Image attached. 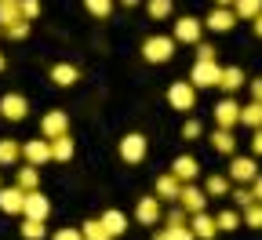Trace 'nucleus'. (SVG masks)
<instances>
[{"label":"nucleus","mask_w":262,"mask_h":240,"mask_svg":"<svg viewBox=\"0 0 262 240\" xmlns=\"http://www.w3.org/2000/svg\"><path fill=\"white\" fill-rule=\"evenodd\" d=\"M142 58L153 62V66L171 62V58H175V40H171V37H149V40L142 44Z\"/></svg>","instance_id":"1"},{"label":"nucleus","mask_w":262,"mask_h":240,"mask_svg":"<svg viewBox=\"0 0 262 240\" xmlns=\"http://www.w3.org/2000/svg\"><path fill=\"white\" fill-rule=\"evenodd\" d=\"M153 240H196V236H193V233H189V226H186V211H182V208H175V211L168 215V226L157 229V233H153Z\"/></svg>","instance_id":"2"},{"label":"nucleus","mask_w":262,"mask_h":240,"mask_svg":"<svg viewBox=\"0 0 262 240\" xmlns=\"http://www.w3.org/2000/svg\"><path fill=\"white\" fill-rule=\"evenodd\" d=\"M146 153H149L146 135L131 131V135H124V139H120V160H124V164H142V160H146Z\"/></svg>","instance_id":"3"},{"label":"nucleus","mask_w":262,"mask_h":240,"mask_svg":"<svg viewBox=\"0 0 262 240\" xmlns=\"http://www.w3.org/2000/svg\"><path fill=\"white\" fill-rule=\"evenodd\" d=\"M208 200H211V197H208L204 189H196L193 182H182V189H179V200H175V204H179L186 215H196V211H204V208H208Z\"/></svg>","instance_id":"4"},{"label":"nucleus","mask_w":262,"mask_h":240,"mask_svg":"<svg viewBox=\"0 0 262 240\" xmlns=\"http://www.w3.org/2000/svg\"><path fill=\"white\" fill-rule=\"evenodd\" d=\"M168 102H171L179 113H193V106H196V88H193L189 80H175V84L168 88Z\"/></svg>","instance_id":"5"},{"label":"nucleus","mask_w":262,"mask_h":240,"mask_svg":"<svg viewBox=\"0 0 262 240\" xmlns=\"http://www.w3.org/2000/svg\"><path fill=\"white\" fill-rule=\"evenodd\" d=\"M255 175H258L255 157H237V153H233V160H229V182H237V186H251V182H255Z\"/></svg>","instance_id":"6"},{"label":"nucleus","mask_w":262,"mask_h":240,"mask_svg":"<svg viewBox=\"0 0 262 240\" xmlns=\"http://www.w3.org/2000/svg\"><path fill=\"white\" fill-rule=\"evenodd\" d=\"M219 70H222V66L211 58V62H201V58H196L193 62V70H189V84L193 88H215L219 84Z\"/></svg>","instance_id":"7"},{"label":"nucleus","mask_w":262,"mask_h":240,"mask_svg":"<svg viewBox=\"0 0 262 240\" xmlns=\"http://www.w3.org/2000/svg\"><path fill=\"white\" fill-rule=\"evenodd\" d=\"M201 33H204V22H201V18H193V15H186V18L175 22L171 40H175V44H196V40H201Z\"/></svg>","instance_id":"8"},{"label":"nucleus","mask_w":262,"mask_h":240,"mask_svg":"<svg viewBox=\"0 0 262 240\" xmlns=\"http://www.w3.org/2000/svg\"><path fill=\"white\" fill-rule=\"evenodd\" d=\"M22 215H26V219H40V222H48V215H51V200H48L40 189H29L26 200H22Z\"/></svg>","instance_id":"9"},{"label":"nucleus","mask_w":262,"mask_h":240,"mask_svg":"<svg viewBox=\"0 0 262 240\" xmlns=\"http://www.w3.org/2000/svg\"><path fill=\"white\" fill-rule=\"evenodd\" d=\"M26 113H29V102H26V95H18V91H8L4 98H0V117L4 120H26Z\"/></svg>","instance_id":"10"},{"label":"nucleus","mask_w":262,"mask_h":240,"mask_svg":"<svg viewBox=\"0 0 262 240\" xmlns=\"http://www.w3.org/2000/svg\"><path fill=\"white\" fill-rule=\"evenodd\" d=\"M22 160L26 164H48L51 160V142L44 139V135H40V139H29V142H22Z\"/></svg>","instance_id":"11"},{"label":"nucleus","mask_w":262,"mask_h":240,"mask_svg":"<svg viewBox=\"0 0 262 240\" xmlns=\"http://www.w3.org/2000/svg\"><path fill=\"white\" fill-rule=\"evenodd\" d=\"M66 131H70V113H62V110L44 113V120H40V135H44V139H58V135H66Z\"/></svg>","instance_id":"12"},{"label":"nucleus","mask_w":262,"mask_h":240,"mask_svg":"<svg viewBox=\"0 0 262 240\" xmlns=\"http://www.w3.org/2000/svg\"><path fill=\"white\" fill-rule=\"evenodd\" d=\"M135 222H139V226H157V222H160V200H157V197H139V204H135Z\"/></svg>","instance_id":"13"},{"label":"nucleus","mask_w":262,"mask_h":240,"mask_svg":"<svg viewBox=\"0 0 262 240\" xmlns=\"http://www.w3.org/2000/svg\"><path fill=\"white\" fill-rule=\"evenodd\" d=\"M186 226H189V233L196 236V240H215V219L208 215V211H196L193 219H186Z\"/></svg>","instance_id":"14"},{"label":"nucleus","mask_w":262,"mask_h":240,"mask_svg":"<svg viewBox=\"0 0 262 240\" xmlns=\"http://www.w3.org/2000/svg\"><path fill=\"white\" fill-rule=\"evenodd\" d=\"M237 26V15H233V8H215L208 18H204V29H211V33H229Z\"/></svg>","instance_id":"15"},{"label":"nucleus","mask_w":262,"mask_h":240,"mask_svg":"<svg viewBox=\"0 0 262 240\" xmlns=\"http://www.w3.org/2000/svg\"><path fill=\"white\" fill-rule=\"evenodd\" d=\"M22 200L26 193L18 186H0V211L4 215H22Z\"/></svg>","instance_id":"16"},{"label":"nucleus","mask_w":262,"mask_h":240,"mask_svg":"<svg viewBox=\"0 0 262 240\" xmlns=\"http://www.w3.org/2000/svg\"><path fill=\"white\" fill-rule=\"evenodd\" d=\"M244 84H248V77H244L241 66H222V70H219V84H215V88H222V91H241Z\"/></svg>","instance_id":"17"},{"label":"nucleus","mask_w":262,"mask_h":240,"mask_svg":"<svg viewBox=\"0 0 262 240\" xmlns=\"http://www.w3.org/2000/svg\"><path fill=\"white\" fill-rule=\"evenodd\" d=\"M171 175H175L179 182H193L196 175H201V164H196V157L182 153V157H175V164H171Z\"/></svg>","instance_id":"18"},{"label":"nucleus","mask_w":262,"mask_h":240,"mask_svg":"<svg viewBox=\"0 0 262 240\" xmlns=\"http://www.w3.org/2000/svg\"><path fill=\"white\" fill-rule=\"evenodd\" d=\"M98 222L106 226V233H110L113 240H117V236H124V233H127V226H131V222H127V215H124V211H117V208L102 211V215H98Z\"/></svg>","instance_id":"19"},{"label":"nucleus","mask_w":262,"mask_h":240,"mask_svg":"<svg viewBox=\"0 0 262 240\" xmlns=\"http://www.w3.org/2000/svg\"><path fill=\"white\" fill-rule=\"evenodd\" d=\"M211 117H215V124H219V127H233V124H237V117H241V106H237L233 98H222L219 106L211 110Z\"/></svg>","instance_id":"20"},{"label":"nucleus","mask_w":262,"mask_h":240,"mask_svg":"<svg viewBox=\"0 0 262 240\" xmlns=\"http://www.w3.org/2000/svg\"><path fill=\"white\" fill-rule=\"evenodd\" d=\"M179 189H182V182L171 175V171H164V175L157 179V186H153V197L157 200H179Z\"/></svg>","instance_id":"21"},{"label":"nucleus","mask_w":262,"mask_h":240,"mask_svg":"<svg viewBox=\"0 0 262 240\" xmlns=\"http://www.w3.org/2000/svg\"><path fill=\"white\" fill-rule=\"evenodd\" d=\"M77 80H80V70H77V66H70V62L51 66V84H55V88H73Z\"/></svg>","instance_id":"22"},{"label":"nucleus","mask_w":262,"mask_h":240,"mask_svg":"<svg viewBox=\"0 0 262 240\" xmlns=\"http://www.w3.org/2000/svg\"><path fill=\"white\" fill-rule=\"evenodd\" d=\"M15 186H18L22 193L40 189V167H37V164H22V167L15 171Z\"/></svg>","instance_id":"23"},{"label":"nucleus","mask_w":262,"mask_h":240,"mask_svg":"<svg viewBox=\"0 0 262 240\" xmlns=\"http://www.w3.org/2000/svg\"><path fill=\"white\" fill-rule=\"evenodd\" d=\"M48 142H51V160H58V164L73 160V149H77V142L70 139V131H66V135H58V139H48Z\"/></svg>","instance_id":"24"},{"label":"nucleus","mask_w":262,"mask_h":240,"mask_svg":"<svg viewBox=\"0 0 262 240\" xmlns=\"http://www.w3.org/2000/svg\"><path fill=\"white\" fill-rule=\"evenodd\" d=\"M211 149H215V153H222V157H233V153H237V139L229 135V127L211 131Z\"/></svg>","instance_id":"25"},{"label":"nucleus","mask_w":262,"mask_h":240,"mask_svg":"<svg viewBox=\"0 0 262 240\" xmlns=\"http://www.w3.org/2000/svg\"><path fill=\"white\" fill-rule=\"evenodd\" d=\"M237 124H244V127H262V102H248V106H241V117H237Z\"/></svg>","instance_id":"26"},{"label":"nucleus","mask_w":262,"mask_h":240,"mask_svg":"<svg viewBox=\"0 0 262 240\" xmlns=\"http://www.w3.org/2000/svg\"><path fill=\"white\" fill-rule=\"evenodd\" d=\"M22 157V142L18 139H0V167H11Z\"/></svg>","instance_id":"27"},{"label":"nucleus","mask_w":262,"mask_h":240,"mask_svg":"<svg viewBox=\"0 0 262 240\" xmlns=\"http://www.w3.org/2000/svg\"><path fill=\"white\" fill-rule=\"evenodd\" d=\"M211 219H215V229H219V233H233V229L241 226V215H237L233 208H222V211L211 215Z\"/></svg>","instance_id":"28"},{"label":"nucleus","mask_w":262,"mask_h":240,"mask_svg":"<svg viewBox=\"0 0 262 240\" xmlns=\"http://www.w3.org/2000/svg\"><path fill=\"white\" fill-rule=\"evenodd\" d=\"M18 229H22L26 240H44V236H48V222H40V219H26V215H22V226H18Z\"/></svg>","instance_id":"29"},{"label":"nucleus","mask_w":262,"mask_h":240,"mask_svg":"<svg viewBox=\"0 0 262 240\" xmlns=\"http://www.w3.org/2000/svg\"><path fill=\"white\" fill-rule=\"evenodd\" d=\"M80 236H84V240H113V236L106 233V226L98 222V219H88V222H80Z\"/></svg>","instance_id":"30"},{"label":"nucleus","mask_w":262,"mask_h":240,"mask_svg":"<svg viewBox=\"0 0 262 240\" xmlns=\"http://www.w3.org/2000/svg\"><path fill=\"white\" fill-rule=\"evenodd\" d=\"M229 189H233V182H229L226 175H211V179L204 182V193H208V197H229Z\"/></svg>","instance_id":"31"},{"label":"nucleus","mask_w":262,"mask_h":240,"mask_svg":"<svg viewBox=\"0 0 262 240\" xmlns=\"http://www.w3.org/2000/svg\"><path fill=\"white\" fill-rule=\"evenodd\" d=\"M258 11H262V0H233V15L237 18H248L251 22Z\"/></svg>","instance_id":"32"},{"label":"nucleus","mask_w":262,"mask_h":240,"mask_svg":"<svg viewBox=\"0 0 262 240\" xmlns=\"http://www.w3.org/2000/svg\"><path fill=\"white\" fill-rule=\"evenodd\" d=\"M241 222L248 226V229H262V204L258 200H251L248 208H244V215H241Z\"/></svg>","instance_id":"33"},{"label":"nucleus","mask_w":262,"mask_h":240,"mask_svg":"<svg viewBox=\"0 0 262 240\" xmlns=\"http://www.w3.org/2000/svg\"><path fill=\"white\" fill-rule=\"evenodd\" d=\"M0 29H4L8 40H26V37H29V22H26V18H15L11 26H0Z\"/></svg>","instance_id":"34"},{"label":"nucleus","mask_w":262,"mask_h":240,"mask_svg":"<svg viewBox=\"0 0 262 240\" xmlns=\"http://www.w3.org/2000/svg\"><path fill=\"white\" fill-rule=\"evenodd\" d=\"M149 18H171V11H175V0H149Z\"/></svg>","instance_id":"35"},{"label":"nucleus","mask_w":262,"mask_h":240,"mask_svg":"<svg viewBox=\"0 0 262 240\" xmlns=\"http://www.w3.org/2000/svg\"><path fill=\"white\" fill-rule=\"evenodd\" d=\"M84 8H88L95 18H110V15H113V0H84Z\"/></svg>","instance_id":"36"},{"label":"nucleus","mask_w":262,"mask_h":240,"mask_svg":"<svg viewBox=\"0 0 262 240\" xmlns=\"http://www.w3.org/2000/svg\"><path fill=\"white\" fill-rule=\"evenodd\" d=\"M15 18H22L18 15V0H0V26H11Z\"/></svg>","instance_id":"37"},{"label":"nucleus","mask_w":262,"mask_h":240,"mask_svg":"<svg viewBox=\"0 0 262 240\" xmlns=\"http://www.w3.org/2000/svg\"><path fill=\"white\" fill-rule=\"evenodd\" d=\"M18 15L26 18V22H33L40 15V0H18Z\"/></svg>","instance_id":"38"},{"label":"nucleus","mask_w":262,"mask_h":240,"mask_svg":"<svg viewBox=\"0 0 262 240\" xmlns=\"http://www.w3.org/2000/svg\"><path fill=\"white\" fill-rule=\"evenodd\" d=\"M229 197H233V204H237V208H248V204L255 200L248 186H237V189H229Z\"/></svg>","instance_id":"39"},{"label":"nucleus","mask_w":262,"mask_h":240,"mask_svg":"<svg viewBox=\"0 0 262 240\" xmlns=\"http://www.w3.org/2000/svg\"><path fill=\"white\" fill-rule=\"evenodd\" d=\"M201 135H204V127H201V120H196V117L182 124V139H189V142H193V139H201Z\"/></svg>","instance_id":"40"},{"label":"nucleus","mask_w":262,"mask_h":240,"mask_svg":"<svg viewBox=\"0 0 262 240\" xmlns=\"http://www.w3.org/2000/svg\"><path fill=\"white\" fill-rule=\"evenodd\" d=\"M51 240H84V236H80V226H66V229L51 233Z\"/></svg>","instance_id":"41"},{"label":"nucleus","mask_w":262,"mask_h":240,"mask_svg":"<svg viewBox=\"0 0 262 240\" xmlns=\"http://www.w3.org/2000/svg\"><path fill=\"white\" fill-rule=\"evenodd\" d=\"M193 48H196V58H201V62H211V58H215V55H219V51H215V48H211V44H204V40H196V44H193Z\"/></svg>","instance_id":"42"},{"label":"nucleus","mask_w":262,"mask_h":240,"mask_svg":"<svg viewBox=\"0 0 262 240\" xmlns=\"http://www.w3.org/2000/svg\"><path fill=\"white\" fill-rule=\"evenodd\" d=\"M251 157H262V127L251 131Z\"/></svg>","instance_id":"43"},{"label":"nucleus","mask_w":262,"mask_h":240,"mask_svg":"<svg viewBox=\"0 0 262 240\" xmlns=\"http://www.w3.org/2000/svg\"><path fill=\"white\" fill-rule=\"evenodd\" d=\"M248 88H251V98H255V102H262V77H258V80H251Z\"/></svg>","instance_id":"44"},{"label":"nucleus","mask_w":262,"mask_h":240,"mask_svg":"<svg viewBox=\"0 0 262 240\" xmlns=\"http://www.w3.org/2000/svg\"><path fill=\"white\" fill-rule=\"evenodd\" d=\"M251 197L262 204V175H255V182H251Z\"/></svg>","instance_id":"45"},{"label":"nucleus","mask_w":262,"mask_h":240,"mask_svg":"<svg viewBox=\"0 0 262 240\" xmlns=\"http://www.w3.org/2000/svg\"><path fill=\"white\" fill-rule=\"evenodd\" d=\"M251 29H255V37H262V11L251 18Z\"/></svg>","instance_id":"46"},{"label":"nucleus","mask_w":262,"mask_h":240,"mask_svg":"<svg viewBox=\"0 0 262 240\" xmlns=\"http://www.w3.org/2000/svg\"><path fill=\"white\" fill-rule=\"evenodd\" d=\"M215 8H233V0H215Z\"/></svg>","instance_id":"47"},{"label":"nucleus","mask_w":262,"mask_h":240,"mask_svg":"<svg viewBox=\"0 0 262 240\" xmlns=\"http://www.w3.org/2000/svg\"><path fill=\"white\" fill-rule=\"evenodd\" d=\"M120 4H124V8H139V0H120Z\"/></svg>","instance_id":"48"},{"label":"nucleus","mask_w":262,"mask_h":240,"mask_svg":"<svg viewBox=\"0 0 262 240\" xmlns=\"http://www.w3.org/2000/svg\"><path fill=\"white\" fill-rule=\"evenodd\" d=\"M4 70H8V58H4V55H0V73H4Z\"/></svg>","instance_id":"49"},{"label":"nucleus","mask_w":262,"mask_h":240,"mask_svg":"<svg viewBox=\"0 0 262 240\" xmlns=\"http://www.w3.org/2000/svg\"><path fill=\"white\" fill-rule=\"evenodd\" d=\"M0 186H4V175H0Z\"/></svg>","instance_id":"50"},{"label":"nucleus","mask_w":262,"mask_h":240,"mask_svg":"<svg viewBox=\"0 0 262 240\" xmlns=\"http://www.w3.org/2000/svg\"><path fill=\"white\" fill-rule=\"evenodd\" d=\"M0 37H4V29H0Z\"/></svg>","instance_id":"51"}]
</instances>
